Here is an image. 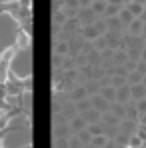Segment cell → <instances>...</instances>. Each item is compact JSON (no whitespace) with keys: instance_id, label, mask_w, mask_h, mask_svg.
Masks as SVG:
<instances>
[{"instance_id":"obj_38","label":"cell","mask_w":146,"mask_h":148,"mask_svg":"<svg viewBox=\"0 0 146 148\" xmlns=\"http://www.w3.org/2000/svg\"><path fill=\"white\" fill-rule=\"evenodd\" d=\"M64 6L66 8H80V2L78 0H64Z\"/></svg>"},{"instance_id":"obj_7","label":"cell","mask_w":146,"mask_h":148,"mask_svg":"<svg viewBox=\"0 0 146 148\" xmlns=\"http://www.w3.org/2000/svg\"><path fill=\"white\" fill-rule=\"evenodd\" d=\"M142 28H144V20L138 16V18H134L130 24L126 26V34H132V36H142Z\"/></svg>"},{"instance_id":"obj_9","label":"cell","mask_w":146,"mask_h":148,"mask_svg":"<svg viewBox=\"0 0 146 148\" xmlns=\"http://www.w3.org/2000/svg\"><path fill=\"white\" fill-rule=\"evenodd\" d=\"M84 120H86V124H92V122H100V118H102V112L100 110H96V108H88V110H84V112H78Z\"/></svg>"},{"instance_id":"obj_24","label":"cell","mask_w":146,"mask_h":148,"mask_svg":"<svg viewBox=\"0 0 146 148\" xmlns=\"http://www.w3.org/2000/svg\"><path fill=\"white\" fill-rule=\"evenodd\" d=\"M106 4H108V0H92V4H90V8L94 10V14H96V16H104V10H106Z\"/></svg>"},{"instance_id":"obj_12","label":"cell","mask_w":146,"mask_h":148,"mask_svg":"<svg viewBox=\"0 0 146 148\" xmlns=\"http://www.w3.org/2000/svg\"><path fill=\"white\" fill-rule=\"evenodd\" d=\"M20 106L24 108L26 114H32V90H24L20 94Z\"/></svg>"},{"instance_id":"obj_5","label":"cell","mask_w":146,"mask_h":148,"mask_svg":"<svg viewBox=\"0 0 146 148\" xmlns=\"http://www.w3.org/2000/svg\"><path fill=\"white\" fill-rule=\"evenodd\" d=\"M90 102H92V108H96L100 112H106V110L110 108V100H106L100 92L92 94V96H90Z\"/></svg>"},{"instance_id":"obj_3","label":"cell","mask_w":146,"mask_h":148,"mask_svg":"<svg viewBox=\"0 0 146 148\" xmlns=\"http://www.w3.org/2000/svg\"><path fill=\"white\" fill-rule=\"evenodd\" d=\"M136 130H138V120L122 118V120H120V124H118V132H122V134H126V136L134 134Z\"/></svg>"},{"instance_id":"obj_1","label":"cell","mask_w":146,"mask_h":148,"mask_svg":"<svg viewBox=\"0 0 146 148\" xmlns=\"http://www.w3.org/2000/svg\"><path fill=\"white\" fill-rule=\"evenodd\" d=\"M102 32L98 30V26L94 24V22H90V24H82V28H80V36L84 38V40H88V42H92L94 38H98Z\"/></svg>"},{"instance_id":"obj_28","label":"cell","mask_w":146,"mask_h":148,"mask_svg":"<svg viewBox=\"0 0 146 148\" xmlns=\"http://www.w3.org/2000/svg\"><path fill=\"white\" fill-rule=\"evenodd\" d=\"M74 104H76V110H78V112H84V110L92 108L90 96H86V98H80V100H74Z\"/></svg>"},{"instance_id":"obj_31","label":"cell","mask_w":146,"mask_h":148,"mask_svg":"<svg viewBox=\"0 0 146 148\" xmlns=\"http://www.w3.org/2000/svg\"><path fill=\"white\" fill-rule=\"evenodd\" d=\"M122 6H118V4H106V10H104V18H110V16H116L118 12H120Z\"/></svg>"},{"instance_id":"obj_10","label":"cell","mask_w":146,"mask_h":148,"mask_svg":"<svg viewBox=\"0 0 146 148\" xmlns=\"http://www.w3.org/2000/svg\"><path fill=\"white\" fill-rule=\"evenodd\" d=\"M16 46L18 48H22V50H26L28 46H32V40H30V34L26 32V30H18V36H16Z\"/></svg>"},{"instance_id":"obj_40","label":"cell","mask_w":146,"mask_h":148,"mask_svg":"<svg viewBox=\"0 0 146 148\" xmlns=\"http://www.w3.org/2000/svg\"><path fill=\"white\" fill-rule=\"evenodd\" d=\"M110 4H118V6H124V0H108Z\"/></svg>"},{"instance_id":"obj_16","label":"cell","mask_w":146,"mask_h":148,"mask_svg":"<svg viewBox=\"0 0 146 148\" xmlns=\"http://www.w3.org/2000/svg\"><path fill=\"white\" fill-rule=\"evenodd\" d=\"M102 122L106 124V126H118L120 124V116H116L114 112H110V110H106V112H102V118H100Z\"/></svg>"},{"instance_id":"obj_14","label":"cell","mask_w":146,"mask_h":148,"mask_svg":"<svg viewBox=\"0 0 146 148\" xmlns=\"http://www.w3.org/2000/svg\"><path fill=\"white\" fill-rule=\"evenodd\" d=\"M130 92H132V100H134V102L140 100V98H144L146 96V84H142V82L130 84Z\"/></svg>"},{"instance_id":"obj_47","label":"cell","mask_w":146,"mask_h":148,"mask_svg":"<svg viewBox=\"0 0 146 148\" xmlns=\"http://www.w3.org/2000/svg\"><path fill=\"white\" fill-rule=\"evenodd\" d=\"M0 84H2V80H0Z\"/></svg>"},{"instance_id":"obj_37","label":"cell","mask_w":146,"mask_h":148,"mask_svg":"<svg viewBox=\"0 0 146 148\" xmlns=\"http://www.w3.org/2000/svg\"><path fill=\"white\" fill-rule=\"evenodd\" d=\"M136 108H138L140 114H144V112H146V96H144V98H140V100H136Z\"/></svg>"},{"instance_id":"obj_36","label":"cell","mask_w":146,"mask_h":148,"mask_svg":"<svg viewBox=\"0 0 146 148\" xmlns=\"http://www.w3.org/2000/svg\"><path fill=\"white\" fill-rule=\"evenodd\" d=\"M68 148H84V142H80L78 136L72 134V136H68Z\"/></svg>"},{"instance_id":"obj_39","label":"cell","mask_w":146,"mask_h":148,"mask_svg":"<svg viewBox=\"0 0 146 148\" xmlns=\"http://www.w3.org/2000/svg\"><path fill=\"white\" fill-rule=\"evenodd\" d=\"M80 2V6H90L92 4V0H78Z\"/></svg>"},{"instance_id":"obj_21","label":"cell","mask_w":146,"mask_h":148,"mask_svg":"<svg viewBox=\"0 0 146 148\" xmlns=\"http://www.w3.org/2000/svg\"><path fill=\"white\" fill-rule=\"evenodd\" d=\"M84 86H86V92H88V96H92V94L100 92V80H96V78H88V80L84 82Z\"/></svg>"},{"instance_id":"obj_41","label":"cell","mask_w":146,"mask_h":148,"mask_svg":"<svg viewBox=\"0 0 146 148\" xmlns=\"http://www.w3.org/2000/svg\"><path fill=\"white\" fill-rule=\"evenodd\" d=\"M84 148H98V146H94L92 142H88V144H84Z\"/></svg>"},{"instance_id":"obj_45","label":"cell","mask_w":146,"mask_h":148,"mask_svg":"<svg viewBox=\"0 0 146 148\" xmlns=\"http://www.w3.org/2000/svg\"><path fill=\"white\" fill-rule=\"evenodd\" d=\"M142 84H146V74H144V78H142Z\"/></svg>"},{"instance_id":"obj_33","label":"cell","mask_w":146,"mask_h":148,"mask_svg":"<svg viewBox=\"0 0 146 148\" xmlns=\"http://www.w3.org/2000/svg\"><path fill=\"white\" fill-rule=\"evenodd\" d=\"M64 58H66V56L52 52V58H50V64H52V68H62V64H64Z\"/></svg>"},{"instance_id":"obj_2","label":"cell","mask_w":146,"mask_h":148,"mask_svg":"<svg viewBox=\"0 0 146 148\" xmlns=\"http://www.w3.org/2000/svg\"><path fill=\"white\" fill-rule=\"evenodd\" d=\"M76 18L80 20V24H90V22H94V20H96L98 16L94 14V10H92L90 6H80V8H78Z\"/></svg>"},{"instance_id":"obj_19","label":"cell","mask_w":146,"mask_h":148,"mask_svg":"<svg viewBox=\"0 0 146 148\" xmlns=\"http://www.w3.org/2000/svg\"><path fill=\"white\" fill-rule=\"evenodd\" d=\"M106 24H108V30H120V32H126V28H124V24H122V20L118 18V14L106 18Z\"/></svg>"},{"instance_id":"obj_34","label":"cell","mask_w":146,"mask_h":148,"mask_svg":"<svg viewBox=\"0 0 146 148\" xmlns=\"http://www.w3.org/2000/svg\"><path fill=\"white\" fill-rule=\"evenodd\" d=\"M110 82H112V86L118 88V86H122V84L128 82V78H126L124 74H112V76H110Z\"/></svg>"},{"instance_id":"obj_6","label":"cell","mask_w":146,"mask_h":148,"mask_svg":"<svg viewBox=\"0 0 146 148\" xmlns=\"http://www.w3.org/2000/svg\"><path fill=\"white\" fill-rule=\"evenodd\" d=\"M84 44H86V40H84V38H82L80 34H74L72 38L68 40V46H70V56L78 54V52H82Z\"/></svg>"},{"instance_id":"obj_18","label":"cell","mask_w":146,"mask_h":148,"mask_svg":"<svg viewBox=\"0 0 146 148\" xmlns=\"http://www.w3.org/2000/svg\"><path fill=\"white\" fill-rule=\"evenodd\" d=\"M100 94L104 96L106 100H110V102H114L116 100V86H112V84H106V86H100Z\"/></svg>"},{"instance_id":"obj_20","label":"cell","mask_w":146,"mask_h":148,"mask_svg":"<svg viewBox=\"0 0 146 148\" xmlns=\"http://www.w3.org/2000/svg\"><path fill=\"white\" fill-rule=\"evenodd\" d=\"M128 60V52L126 48H116L114 50V56H112V62H114V66H118V64H124Z\"/></svg>"},{"instance_id":"obj_11","label":"cell","mask_w":146,"mask_h":148,"mask_svg":"<svg viewBox=\"0 0 146 148\" xmlns=\"http://www.w3.org/2000/svg\"><path fill=\"white\" fill-rule=\"evenodd\" d=\"M66 20H68V16H66V12H64L62 8L52 12V28H62Z\"/></svg>"},{"instance_id":"obj_22","label":"cell","mask_w":146,"mask_h":148,"mask_svg":"<svg viewBox=\"0 0 146 148\" xmlns=\"http://www.w3.org/2000/svg\"><path fill=\"white\" fill-rule=\"evenodd\" d=\"M118 18L122 20V24H124V28H126V26L130 24V22H132V20H134L136 16H134V14H132V12H130V10L126 8V6H122L120 12H118Z\"/></svg>"},{"instance_id":"obj_27","label":"cell","mask_w":146,"mask_h":148,"mask_svg":"<svg viewBox=\"0 0 146 148\" xmlns=\"http://www.w3.org/2000/svg\"><path fill=\"white\" fill-rule=\"evenodd\" d=\"M92 46H94V50H98V52H102V50L108 48V42H106V36L104 34H100L98 38H94L92 40Z\"/></svg>"},{"instance_id":"obj_30","label":"cell","mask_w":146,"mask_h":148,"mask_svg":"<svg viewBox=\"0 0 146 148\" xmlns=\"http://www.w3.org/2000/svg\"><path fill=\"white\" fill-rule=\"evenodd\" d=\"M144 146V140L134 132V134H130V138H128V148H142Z\"/></svg>"},{"instance_id":"obj_8","label":"cell","mask_w":146,"mask_h":148,"mask_svg":"<svg viewBox=\"0 0 146 148\" xmlns=\"http://www.w3.org/2000/svg\"><path fill=\"white\" fill-rule=\"evenodd\" d=\"M132 100V92H130V84L126 82V84H122L116 88V102H130Z\"/></svg>"},{"instance_id":"obj_44","label":"cell","mask_w":146,"mask_h":148,"mask_svg":"<svg viewBox=\"0 0 146 148\" xmlns=\"http://www.w3.org/2000/svg\"><path fill=\"white\" fill-rule=\"evenodd\" d=\"M134 2H140V4H144V6H146V0H134Z\"/></svg>"},{"instance_id":"obj_15","label":"cell","mask_w":146,"mask_h":148,"mask_svg":"<svg viewBox=\"0 0 146 148\" xmlns=\"http://www.w3.org/2000/svg\"><path fill=\"white\" fill-rule=\"evenodd\" d=\"M52 52L56 54H62V56H70V46H68V40H58L52 44Z\"/></svg>"},{"instance_id":"obj_42","label":"cell","mask_w":146,"mask_h":148,"mask_svg":"<svg viewBox=\"0 0 146 148\" xmlns=\"http://www.w3.org/2000/svg\"><path fill=\"white\" fill-rule=\"evenodd\" d=\"M142 36L146 38V20H144V28H142Z\"/></svg>"},{"instance_id":"obj_43","label":"cell","mask_w":146,"mask_h":148,"mask_svg":"<svg viewBox=\"0 0 146 148\" xmlns=\"http://www.w3.org/2000/svg\"><path fill=\"white\" fill-rule=\"evenodd\" d=\"M142 20H146V6H144V12H142V16H140Z\"/></svg>"},{"instance_id":"obj_17","label":"cell","mask_w":146,"mask_h":148,"mask_svg":"<svg viewBox=\"0 0 146 148\" xmlns=\"http://www.w3.org/2000/svg\"><path fill=\"white\" fill-rule=\"evenodd\" d=\"M68 124H70V128H72V132H78V130H82V128H86L88 124H86V120L80 116V114H76V116H72L70 120H68Z\"/></svg>"},{"instance_id":"obj_35","label":"cell","mask_w":146,"mask_h":148,"mask_svg":"<svg viewBox=\"0 0 146 148\" xmlns=\"http://www.w3.org/2000/svg\"><path fill=\"white\" fill-rule=\"evenodd\" d=\"M52 148H68V138H66V136L52 138Z\"/></svg>"},{"instance_id":"obj_32","label":"cell","mask_w":146,"mask_h":148,"mask_svg":"<svg viewBox=\"0 0 146 148\" xmlns=\"http://www.w3.org/2000/svg\"><path fill=\"white\" fill-rule=\"evenodd\" d=\"M108 140H110V138H108V136H106V134H94V136H92V140H90V142H92V144H94V146H98V148H104V144H106V142H108Z\"/></svg>"},{"instance_id":"obj_23","label":"cell","mask_w":146,"mask_h":148,"mask_svg":"<svg viewBox=\"0 0 146 148\" xmlns=\"http://www.w3.org/2000/svg\"><path fill=\"white\" fill-rule=\"evenodd\" d=\"M108 110H110V112H114V114H116V116H120V118L126 116V104H124V102H116V100H114V102H110V108H108Z\"/></svg>"},{"instance_id":"obj_26","label":"cell","mask_w":146,"mask_h":148,"mask_svg":"<svg viewBox=\"0 0 146 148\" xmlns=\"http://www.w3.org/2000/svg\"><path fill=\"white\" fill-rule=\"evenodd\" d=\"M128 84H138V82H142V78H144V72L142 70H138V68H134L132 72H128Z\"/></svg>"},{"instance_id":"obj_25","label":"cell","mask_w":146,"mask_h":148,"mask_svg":"<svg viewBox=\"0 0 146 148\" xmlns=\"http://www.w3.org/2000/svg\"><path fill=\"white\" fill-rule=\"evenodd\" d=\"M124 6H126V8H128V10H130L136 18H138V16H142V12H144V4L134 2V0H132V2H128V4H124Z\"/></svg>"},{"instance_id":"obj_4","label":"cell","mask_w":146,"mask_h":148,"mask_svg":"<svg viewBox=\"0 0 146 148\" xmlns=\"http://www.w3.org/2000/svg\"><path fill=\"white\" fill-rule=\"evenodd\" d=\"M72 128L68 122H60V124H52V138H58V136H72Z\"/></svg>"},{"instance_id":"obj_46","label":"cell","mask_w":146,"mask_h":148,"mask_svg":"<svg viewBox=\"0 0 146 148\" xmlns=\"http://www.w3.org/2000/svg\"><path fill=\"white\" fill-rule=\"evenodd\" d=\"M128 2H132V0H124V4H128Z\"/></svg>"},{"instance_id":"obj_13","label":"cell","mask_w":146,"mask_h":148,"mask_svg":"<svg viewBox=\"0 0 146 148\" xmlns=\"http://www.w3.org/2000/svg\"><path fill=\"white\" fill-rule=\"evenodd\" d=\"M68 96H70V100H80V98H86L88 96V92H86V86L84 84H76L72 90H68Z\"/></svg>"},{"instance_id":"obj_29","label":"cell","mask_w":146,"mask_h":148,"mask_svg":"<svg viewBox=\"0 0 146 148\" xmlns=\"http://www.w3.org/2000/svg\"><path fill=\"white\" fill-rule=\"evenodd\" d=\"M76 136H78V140L80 142H84V144H88L90 140H92V132L88 130V128H82V130H78V132H74Z\"/></svg>"}]
</instances>
